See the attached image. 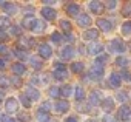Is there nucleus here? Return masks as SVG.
<instances>
[{
    "label": "nucleus",
    "mask_w": 131,
    "mask_h": 122,
    "mask_svg": "<svg viewBox=\"0 0 131 122\" xmlns=\"http://www.w3.org/2000/svg\"><path fill=\"white\" fill-rule=\"evenodd\" d=\"M74 96H76L77 100H83V99H85V91H83V88H82L80 85L76 87V94H74Z\"/></svg>",
    "instance_id": "nucleus-26"
},
{
    "label": "nucleus",
    "mask_w": 131,
    "mask_h": 122,
    "mask_svg": "<svg viewBox=\"0 0 131 122\" xmlns=\"http://www.w3.org/2000/svg\"><path fill=\"white\" fill-rule=\"evenodd\" d=\"M39 111H45V113H48V111H49V102H43Z\"/></svg>",
    "instance_id": "nucleus-44"
},
{
    "label": "nucleus",
    "mask_w": 131,
    "mask_h": 122,
    "mask_svg": "<svg viewBox=\"0 0 131 122\" xmlns=\"http://www.w3.org/2000/svg\"><path fill=\"white\" fill-rule=\"evenodd\" d=\"M13 71H14V74H17V76H22L25 71H26V68H25V65L23 64H20V62H17V64H14L13 67Z\"/></svg>",
    "instance_id": "nucleus-19"
},
{
    "label": "nucleus",
    "mask_w": 131,
    "mask_h": 122,
    "mask_svg": "<svg viewBox=\"0 0 131 122\" xmlns=\"http://www.w3.org/2000/svg\"><path fill=\"white\" fill-rule=\"evenodd\" d=\"M3 68H5V62H3L2 59H0V70H3Z\"/></svg>",
    "instance_id": "nucleus-55"
},
{
    "label": "nucleus",
    "mask_w": 131,
    "mask_h": 122,
    "mask_svg": "<svg viewBox=\"0 0 131 122\" xmlns=\"http://www.w3.org/2000/svg\"><path fill=\"white\" fill-rule=\"evenodd\" d=\"M37 119L40 122H51V116L48 113H45V111H39L37 113Z\"/></svg>",
    "instance_id": "nucleus-25"
},
{
    "label": "nucleus",
    "mask_w": 131,
    "mask_h": 122,
    "mask_svg": "<svg viewBox=\"0 0 131 122\" xmlns=\"http://www.w3.org/2000/svg\"><path fill=\"white\" fill-rule=\"evenodd\" d=\"M96 62H97V64H100V65H103L105 62H108V56H106V54H102V56H99Z\"/></svg>",
    "instance_id": "nucleus-37"
},
{
    "label": "nucleus",
    "mask_w": 131,
    "mask_h": 122,
    "mask_svg": "<svg viewBox=\"0 0 131 122\" xmlns=\"http://www.w3.org/2000/svg\"><path fill=\"white\" fill-rule=\"evenodd\" d=\"M122 14H123V17H131V3H126V5L123 6Z\"/></svg>",
    "instance_id": "nucleus-32"
},
{
    "label": "nucleus",
    "mask_w": 131,
    "mask_h": 122,
    "mask_svg": "<svg viewBox=\"0 0 131 122\" xmlns=\"http://www.w3.org/2000/svg\"><path fill=\"white\" fill-rule=\"evenodd\" d=\"M46 80H48V76L43 74V73H36L31 77V82L32 84H46Z\"/></svg>",
    "instance_id": "nucleus-11"
},
{
    "label": "nucleus",
    "mask_w": 131,
    "mask_h": 122,
    "mask_svg": "<svg viewBox=\"0 0 131 122\" xmlns=\"http://www.w3.org/2000/svg\"><path fill=\"white\" fill-rule=\"evenodd\" d=\"M43 29H45V23H43L42 20H39V22H37V26H36L34 31H36V33H42Z\"/></svg>",
    "instance_id": "nucleus-39"
},
{
    "label": "nucleus",
    "mask_w": 131,
    "mask_h": 122,
    "mask_svg": "<svg viewBox=\"0 0 131 122\" xmlns=\"http://www.w3.org/2000/svg\"><path fill=\"white\" fill-rule=\"evenodd\" d=\"M3 9H5L6 13H9V14H13V13H16V11H17L14 3H5V5H3Z\"/></svg>",
    "instance_id": "nucleus-30"
},
{
    "label": "nucleus",
    "mask_w": 131,
    "mask_h": 122,
    "mask_svg": "<svg viewBox=\"0 0 131 122\" xmlns=\"http://www.w3.org/2000/svg\"><path fill=\"white\" fill-rule=\"evenodd\" d=\"M13 80H14V85H16V87H19V85L22 84V82H19V77H14Z\"/></svg>",
    "instance_id": "nucleus-53"
},
{
    "label": "nucleus",
    "mask_w": 131,
    "mask_h": 122,
    "mask_svg": "<svg viewBox=\"0 0 131 122\" xmlns=\"http://www.w3.org/2000/svg\"><path fill=\"white\" fill-rule=\"evenodd\" d=\"M42 16L45 17V20H54L56 17H57V13H56V9L54 8H49V6H45V8H42Z\"/></svg>",
    "instance_id": "nucleus-4"
},
{
    "label": "nucleus",
    "mask_w": 131,
    "mask_h": 122,
    "mask_svg": "<svg viewBox=\"0 0 131 122\" xmlns=\"http://www.w3.org/2000/svg\"><path fill=\"white\" fill-rule=\"evenodd\" d=\"M117 99H119L120 102H125V100L128 99V94L123 93V91H120V93H117Z\"/></svg>",
    "instance_id": "nucleus-42"
},
{
    "label": "nucleus",
    "mask_w": 131,
    "mask_h": 122,
    "mask_svg": "<svg viewBox=\"0 0 131 122\" xmlns=\"http://www.w3.org/2000/svg\"><path fill=\"white\" fill-rule=\"evenodd\" d=\"M86 49H88V54H99L103 49V45L102 43H97V42H93V43L88 45Z\"/></svg>",
    "instance_id": "nucleus-9"
},
{
    "label": "nucleus",
    "mask_w": 131,
    "mask_h": 122,
    "mask_svg": "<svg viewBox=\"0 0 131 122\" xmlns=\"http://www.w3.org/2000/svg\"><path fill=\"white\" fill-rule=\"evenodd\" d=\"M0 119H2V122H16L14 119H11L8 116H0Z\"/></svg>",
    "instance_id": "nucleus-49"
},
{
    "label": "nucleus",
    "mask_w": 131,
    "mask_h": 122,
    "mask_svg": "<svg viewBox=\"0 0 131 122\" xmlns=\"http://www.w3.org/2000/svg\"><path fill=\"white\" fill-rule=\"evenodd\" d=\"M103 76V65H100V64H97L96 62V65L91 68V73H90V77H93V79H96V80H99L100 77Z\"/></svg>",
    "instance_id": "nucleus-3"
},
{
    "label": "nucleus",
    "mask_w": 131,
    "mask_h": 122,
    "mask_svg": "<svg viewBox=\"0 0 131 122\" xmlns=\"http://www.w3.org/2000/svg\"><path fill=\"white\" fill-rule=\"evenodd\" d=\"M129 45H131V43H129Z\"/></svg>",
    "instance_id": "nucleus-58"
},
{
    "label": "nucleus",
    "mask_w": 131,
    "mask_h": 122,
    "mask_svg": "<svg viewBox=\"0 0 131 122\" xmlns=\"http://www.w3.org/2000/svg\"><path fill=\"white\" fill-rule=\"evenodd\" d=\"M97 26H99L102 31H105V33H110V31L113 29V23H111L110 19H99V20H97Z\"/></svg>",
    "instance_id": "nucleus-5"
},
{
    "label": "nucleus",
    "mask_w": 131,
    "mask_h": 122,
    "mask_svg": "<svg viewBox=\"0 0 131 122\" xmlns=\"http://www.w3.org/2000/svg\"><path fill=\"white\" fill-rule=\"evenodd\" d=\"M110 48H111V51H117V53H123L125 51V43L120 40V39H113V42H111V45H110Z\"/></svg>",
    "instance_id": "nucleus-6"
},
{
    "label": "nucleus",
    "mask_w": 131,
    "mask_h": 122,
    "mask_svg": "<svg viewBox=\"0 0 131 122\" xmlns=\"http://www.w3.org/2000/svg\"><path fill=\"white\" fill-rule=\"evenodd\" d=\"M90 9L94 13V14H100L103 11V3L102 2H90Z\"/></svg>",
    "instance_id": "nucleus-13"
},
{
    "label": "nucleus",
    "mask_w": 131,
    "mask_h": 122,
    "mask_svg": "<svg viewBox=\"0 0 131 122\" xmlns=\"http://www.w3.org/2000/svg\"><path fill=\"white\" fill-rule=\"evenodd\" d=\"M54 68H56V70H67V68H65V65H62V64H56Z\"/></svg>",
    "instance_id": "nucleus-50"
},
{
    "label": "nucleus",
    "mask_w": 131,
    "mask_h": 122,
    "mask_svg": "<svg viewBox=\"0 0 131 122\" xmlns=\"http://www.w3.org/2000/svg\"><path fill=\"white\" fill-rule=\"evenodd\" d=\"M8 85H9V79H8L6 76H3V74H0V87L6 88Z\"/></svg>",
    "instance_id": "nucleus-35"
},
{
    "label": "nucleus",
    "mask_w": 131,
    "mask_h": 122,
    "mask_svg": "<svg viewBox=\"0 0 131 122\" xmlns=\"http://www.w3.org/2000/svg\"><path fill=\"white\" fill-rule=\"evenodd\" d=\"M20 100L23 102V105H25V107H29V105H31V100L28 99V96H26V94H22V96H20Z\"/></svg>",
    "instance_id": "nucleus-40"
},
{
    "label": "nucleus",
    "mask_w": 131,
    "mask_h": 122,
    "mask_svg": "<svg viewBox=\"0 0 131 122\" xmlns=\"http://www.w3.org/2000/svg\"><path fill=\"white\" fill-rule=\"evenodd\" d=\"M65 122H79V120H77L76 117H73V116H71V117H67V119H65Z\"/></svg>",
    "instance_id": "nucleus-51"
},
{
    "label": "nucleus",
    "mask_w": 131,
    "mask_h": 122,
    "mask_svg": "<svg viewBox=\"0 0 131 122\" xmlns=\"http://www.w3.org/2000/svg\"><path fill=\"white\" fill-rule=\"evenodd\" d=\"M60 94H62L63 97H70V96L73 94V88H71L70 85H63V87L60 88Z\"/></svg>",
    "instance_id": "nucleus-23"
},
{
    "label": "nucleus",
    "mask_w": 131,
    "mask_h": 122,
    "mask_svg": "<svg viewBox=\"0 0 131 122\" xmlns=\"http://www.w3.org/2000/svg\"><path fill=\"white\" fill-rule=\"evenodd\" d=\"M14 54H16V56H17L20 60L26 59V53H25V51H22V49H16V51H14Z\"/></svg>",
    "instance_id": "nucleus-38"
},
{
    "label": "nucleus",
    "mask_w": 131,
    "mask_h": 122,
    "mask_svg": "<svg viewBox=\"0 0 131 122\" xmlns=\"http://www.w3.org/2000/svg\"><path fill=\"white\" fill-rule=\"evenodd\" d=\"M17 100L16 99H13V97H9L8 100H6V104H5V110H6V113H16L17 111Z\"/></svg>",
    "instance_id": "nucleus-8"
},
{
    "label": "nucleus",
    "mask_w": 131,
    "mask_h": 122,
    "mask_svg": "<svg viewBox=\"0 0 131 122\" xmlns=\"http://www.w3.org/2000/svg\"><path fill=\"white\" fill-rule=\"evenodd\" d=\"M120 84H122L120 76H119L117 73H113V74L110 76V87H111V88H119Z\"/></svg>",
    "instance_id": "nucleus-12"
},
{
    "label": "nucleus",
    "mask_w": 131,
    "mask_h": 122,
    "mask_svg": "<svg viewBox=\"0 0 131 122\" xmlns=\"http://www.w3.org/2000/svg\"><path fill=\"white\" fill-rule=\"evenodd\" d=\"M90 102H91L93 105H97V104L100 102V93H99V91H93L91 96H90Z\"/></svg>",
    "instance_id": "nucleus-24"
},
{
    "label": "nucleus",
    "mask_w": 131,
    "mask_h": 122,
    "mask_svg": "<svg viewBox=\"0 0 131 122\" xmlns=\"http://www.w3.org/2000/svg\"><path fill=\"white\" fill-rule=\"evenodd\" d=\"M51 40H52V42H56V43H59V42L62 40V36H60L59 33H54V34L51 36Z\"/></svg>",
    "instance_id": "nucleus-43"
},
{
    "label": "nucleus",
    "mask_w": 131,
    "mask_h": 122,
    "mask_svg": "<svg viewBox=\"0 0 131 122\" xmlns=\"http://www.w3.org/2000/svg\"><path fill=\"white\" fill-rule=\"evenodd\" d=\"M77 23H79L80 26H90V23H91V17H90L88 14H80L79 19H77Z\"/></svg>",
    "instance_id": "nucleus-16"
},
{
    "label": "nucleus",
    "mask_w": 131,
    "mask_h": 122,
    "mask_svg": "<svg viewBox=\"0 0 131 122\" xmlns=\"http://www.w3.org/2000/svg\"><path fill=\"white\" fill-rule=\"evenodd\" d=\"M9 26V19L8 17H0V29H3V28H8Z\"/></svg>",
    "instance_id": "nucleus-33"
},
{
    "label": "nucleus",
    "mask_w": 131,
    "mask_h": 122,
    "mask_svg": "<svg viewBox=\"0 0 131 122\" xmlns=\"http://www.w3.org/2000/svg\"><path fill=\"white\" fill-rule=\"evenodd\" d=\"M60 26H62L63 31H67V33L71 31V23H70L68 20H62V22H60Z\"/></svg>",
    "instance_id": "nucleus-34"
},
{
    "label": "nucleus",
    "mask_w": 131,
    "mask_h": 122,
    "mask_svg": "<svg viewBox=\"0 0 131 122\" xmlns=\"http://www.w3.org/2000/svg\"><path fill=\"white\" fill-rule=\"evenodd\" d=\"M122 33H123L125 36H129V34H131V22H125V23L122 25Z\"/></svg>",
    "instance_id": "nucleus-29"
},
{
    "label": "nucleus",
    "mask_w": 131,
    "mask_h": 122,
    "mask_svg": "<svg viewBox=\"0 0 131 122\" xmlns=\"http://www.w3.org/2000/svg\"><path fill=\"white\" fill-rule=\"evenodd\" d=\"M54 77L57 79V80H63V79H67L68 77V73H67V70H54Z\"/></svg>",
    "instance_id": "nucleus-21"
},
{
    "label": "nucleus",
    "mask_w": 131,
    "mask_h": 122,
    "mask_svg": "<svg viewBox=\"0 0 131 122\" xmlns=\"http://www.w3.org/2000/svg\"><path fill=\"white\" fill-rule=\"evenodd\" d=\"M100 107H102L105 111H111V110L114 108V100H113V97H106V99H103V100L100 102Z\"/></svg>",
    "instance_id": "nucleus-14"
},
{
    "label": "nucleus",
    "mask_w": 131,
    "mask_h": 122,
    "mask_svg": "<svg viewBox=\"0 0 131 122\" xmlns=\"http://www.w3.org/2000/svg\"><path fill=\"white\" fill-rule=\"evenodd\" d=\"M70 110V104L67 100H57L56 102V111L57 113H67Z\"/></svg>",
    "instance_id": "nucleus-10"
},
{
    "label": "nucleus",
    "mask_w": 131,
    "mask_h": 122,
    "mask_svg": "<svg viewBox=\"0 0 131 122\" xmlns=\"http://www.w3.org/2000/svg\"><path fill=\"white\" fill-rule=\"evenodd\" d=\"M49 96H51V97H57V96H60V88H57V87H51V88H49Z\"/></svg>",
    "instance_id": "nucleus-36"
},
{
    "label": "nucleus",
    "mask_w": 131,
    "mask_h": 122,
    "mask_svg": "<svg viewBox=\"0 0 131 122\" xmlns=\"http://www.w3.org/2000/svg\"><path fill=\"white\" fill-rule=\"evenodd\" d=\"M73 54H74L73 46H65L62 51V59H70V57H73Z\"/></svg>",
    "instance_id": "nucleus-22"
},
{
    "label": "nucleus",
    "mask_w": 131,
    "mask_h": 122,
    "mask_svg": "<svg viewBox=\"0 0 131 122\" xmlns=\"http://www.w3.org/2000/svg\"><path fill=\"white\" fill-rule=\"evenodd\" d=\"M102 120H103V122H117V119H116L114 116H111V114H105Z\"/></svg>",
    "instance_id": "nucleus-41"
},
{
    "label": "nucleus",
    "mask_w": 131,
    "mask_h": 122,
    "mask_svg": "<svg viewBox=\"0 0 131 122\" xmlns=\"http://www.w3.org/2000/svg\"><path fill=\"white\" fill-rule=\"evenodd\" d=\"M8 51V48L5 46V45H2V43H0V53H6Z\"/></svg>",
    "instance_id": "nucleus-52"
},
{
    "label": "nucleus",
    "mask_w": 131,
    "mask_h": 122,
    "mask_svg": "<svg viewBox=\"0 0 131 122\" xmlns=\"http://www.w3.org/2000/svg\"><path fill=\"white\" fill-rule=\"evenodd\" d=\"M20 48H31V46H34V39H25V37H22L20 40H19V43H17Z\"/></svg>",
    "instance_id": "nucleus-18"
},
{
    "label": "nucleus",
    "mask_w": 131,
    "mask_h": 122,
    "mask_svg": "<svg viewBox=\"0 0 131 122\" xmlns=\"http://www.w3.org/2000/svg\"><path fill=\"white\" fill-rule=\"evenodd\" d=\"M116 64H117L119 67H123V68H125V67L129 64V60H128L126 57H123V56H119V57H117V60H116Z\"/></svg>",
    "instance_id": "nucleus-28"
},
{
    "label": "nucleus",
    "mask_w": 131,
    "mask_h": 122,
    "mask_svg": "<svg viewBox=\"0 0 131 122\" xmlns=\"http://www.w3.org/2000/svg\"><path fill=\"white\" fill-rule=\"evenodd\" d=\"M122 77H123L126 82H131V74H129L128 71H123V73H122Z\"/></svg>",
    "instance_id": "nucleus-45"
},
{
    "label": "nucleus",
    "mask_w": 131,
    "mask_h": 122,
    "mask_svg": "<svg viewBox=\"0 0 131 122\" xmlns=\"http://www.w3.org/2000/svg\"><path fill=\"white\" fill-rule=\"evenodd\" d=\"M39 54H40V57H42V59H49V57H51V54H52V49H51V46H49V45L42 43V45L39 46Z\"/></svg>",
    "instance_id": "nucleus-7"
},
{
    "label": "nucleus",
    "mask_w": 131,
    "mask_h": 122,
    "mask_svg": "<svg viewBox=\"0 0 131 122\" xmlns=\"http://www.w3.org/2000/svg\"><path fill=\"white\" fill-rule=\"evenodd\" d=\"M37 19H34L32 16H26L23 20H22V26L23 28H26V29H31V31H34L36 29V26H37Z\"/></svg>",
    "instance_id": "nucleus-2"
},
{
    "label": "nucleus",
    "mask_w": 131,
    "mask_h": 122,
    "mask_svg": "<svg viewBox=\"0 0 131 122\" xmlns=\"http://www.w3.org/2000/svg\"><path fill=\"white\" fill-rule=\"evenodd\" d=\"M99 37V31L97 29H88L86 33H83V39L85 40H96Z\"/></svg>",
    "instance_id": "nucleus-17"
},
{
    "label": "nucleus",
    "mask_w": 131,
    "mask_h": 122,
    "mask_svg": "<svg viewBox=\"0 0 131 122\" xmlns=\"http://www.w3.org/2000/svg\"><path fill=\"white\" fill-rule=\"evenodd\" d=\"M6 39H8V33H5V31L0 29V42H3V40H6Z\"/></svg>",
    "instance_id": "nucleus-46"
},
{
    "label": "nucleus",
    "mask_w": 131,
    "mask_h": 122,
    "mask_svg": "<svg viewBox=\"0 0 131 122\" xmlns=\"http://www.w3.org/2000/svg\"><path fill=\"white\" fill-rule=\"evenodd\" d=\"M71 70L74 73H82L83 71V64L82 62H74V64H71Z\"/></svg>",
    "instance_id": "nucleus-27"
},
{
    "label": "nucleus",
    "mask_w": 131,
    "mask_h": 122,
    "mask_svg": "<svg viewBox=\"0 0 131 122\" xmlns=\"http://www.w3.org/2000/svg\"><path fill=\"white\" fill-rule=\"evenodd\" d=\"M26 96H28L31 100H37V99L40 97V93H39L36 88H32V85H29V87L26 88Z\"/></svg>",
    "instance_id": "nucleus-15"
},
{
    "label": "nucleus",
    "mask_w": 131,
    "mask_h": 122,
    "mask_svg": "<svg viewBox=\"0 0 131 122\" xmlns=\"http://www.w3.org/2000/svg\"><path fill=\"white\" fill-rule=\"evenodd\" d=\"M20 117H22V120H25V122H26V120H28V117H29V116H28V114H22V116H20Z\"/></svg>",
    "instance_id": "nucleus-54"
},
{
    "label": "nucleus",
    "mask_w": 131,
    "mask_h": 122,
    "mask_svg": "<svg viewBox=\"0 0 131 122\" xmlns=\"http://www.w3.org/2000/svg\"><path fill=\"white\" fill-rule=\"evenodd\" d=\"M119 119H122L123 122H131V107L123 104L119 110Z\"/></svg>",
    "instance_id": "nucleus-1"
},
{
    "label": "nucleus",
    "mask_w": 131,
    "mask_h": 122,
    "mask_svg": "<svg viewBox=\"0 0 131 122\" xmlns=\"http://www.w3.org/2000/svg\"><path fill=\"white\" fill-rule=\"evenodd\" d=\"M79 9H80V6H79L77 3H70V5L67 6V13H68L70 16H77V14H79Z\"/></svg>",
    "instance_id": "nucleus-20"
},
{
    "label": "nucleus",
    "mask_w": 131,
    "mask_h": 122,
    "mask_svg": "<svg viewBox=\"0 0 131 122\" xmlns=\"http://www.w3.org/2000/svg\"><path fill=\"white\" fill-rule=\"evenodd\" d=\"M11 34H14V36H19V34H20V29H19V26H13V28H11Z\"/></svg>",
    "instance_id": "nucleus-47"
},
{
    "label": "nucleus",
    "mask_w": 131,
    "mask_h": 122,
    "mask_svg": "<svg viewBox=\"0 0 131 122\" xmlns=\"http://www.w3.org/2000/svg\"><path fill=\"white\" fill-rule=\"evenodd\" d=\"M3 97H5V93H3V91H2V90H0V100H2V99H3Z\"/></svg>",
    "instance_id": "nucleus-56"
},
{
    "label": "nucleus",
    "mask_w": 131,
    "mask_h": 122,
    "mask_svg": "<svg viewBox=\"0 0 131 122\" xmlns=\"http://www.w3.org/2000/svg\"><path fill=\"white\" fill-rule=\"evenodd\" d=\"M29 62H31V65H32L36 70H40V68H42V62H40L39 59H36V57H31V59H29Z\"/></svg>",
    "instance_id": "nucleus-31"
},
{
    "label": "nucleus",
    "mask_w": 131,
    "mask_h": 122,
    "mask_svg": "<svg viewBox=\"0 0 131 122\" xmlns=\"http://www.w3.org/2000/svg\"><path fill=\"white\" fill-rule=\"evenodd\" d=\"M86 122H96V120H94V119H90V120H86Z\"/></svg>",
    "instance_id": "nucleus-57"
},
{
    "label": "nucleus",
    "mask_w": 131,
    "mask_h": 122,
    "mask_svg": "<svg viewBox=\"0 0 131 122\" xmlns=\"http://www.w3.org/2000/svg\"><path fill=\"white\" fill-rule=\"evenodd\" d=\"M116 5H117L116 0H113V2H108V3H106V6H108L110 9H114V8H116Z\"/></svg>",
    "instance_id": "nucleus-48"
}]
</instances>
